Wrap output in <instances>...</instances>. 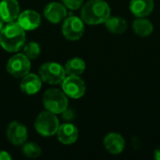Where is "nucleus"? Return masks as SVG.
Wrapping results in <instances>:
<instances>
[{
  "label": "nucleus",
  "instance_id": "f257e3e1",
  "mask_svg": "<svg viewBox=\"0 0 160 160\" xmlns=\"http://www.w3.org/2000/svg\"><path fill=\"white\" fill-rule=\"evenodd\" d=\"M25 30L17 21L8 22L0 32V45L8 52L20 51L25 43Z\"/></svg>",
  "mask_w": 160,
  "mask_h": 160
},
{
  "label": "nucleus",
  "instance_id": "f03ea898",
  "mask_svg": "<svg viewBox=\"0 0 160 160\" xmlns=\"http://www.w3.org/2000/svg\"><path fill=\"white\" fill-rule=\"evenodd\" d=\"M111 16V8L104 0H90L81 10L82 20L91 25L103 23Z\"/></svg>",
  "mask_w": 160,
  "mask_h": 160
},
{
  "label": "nucleus",
  "instance_id": "7ed1b4c3",
  "mask_svg": "<svg viewBox=\"0 0 160 160\" xmlns=\"http://www.w3.org/2000/svg\"><path fill=\"white\" fill-rule=\"evenodd\" d=\"M42 102L46 111L55 114H60L68 108V96L63 91L56 88L47 90L43 95Z\"/></svg>",
  "mask_w": 160,
  "mask_h": 160
},
{
  "label": "nucleus",
  "instance_id": "20e7f679",
  "mask_svg": "<svg viewBox=\"0 0 160 160\" xmlns=\"http://www.w3.org/2000/svg\"><path fill=\"white\" fill-rule=\"evenodd\" d=\"M59 126L60 123L56 114L49 111L40 112L35 121L37 132L44 137H51L56 134Z\"/></svg>",
  "mask_w": 160,
  "mask_h": 160
},
{
  "label": "nucleus",
  "instance_id": "39448f33",
  "mask_svg": "<svg viewBox=\"0 0 160 160\" xmlns=\"http://www.w3.org/2000/svg\"><path fill=\"white\" fill-rule=\"evenodd\" d=\"M38 73L42 82L49 84L62 83L67 76L64 67L56 62H47L41 65L38 69Z\"/></svg>",
  "mask_w": 160,
  "mask_h": 160
},
{
  "label": "nucleus",
  "instance_id": "423d86ee",
  "mask_svg": "<svg viewBox=\"0 0 160 160\" xmlns=\"http://www.w3.org/2000/svg\"><path fill=\"white\" fill-rule=\"evenodd\" d=\"M62 33L68 40H79L84 33V22L77 16L68 17L63 21Z\"/></svg>",
  "mask_w": 160,
  "mask_h": 160
},
{
  "label": "nucleus",
  "instance_id": "0eeeda50",
  "mask_svg": "<svg viewBox=\"0 0 160 160\" xmlns=\"http://www.w3.org/2000/svg\"><path fill=\"white\" fill-rule=\"evenodd\" d=\"M31 69L30 59L23 53H17L9 58L7 63V71L14 78H22Z\"/></svg>",
  "mask_w": 160,
  "mask_h": 160
},
{
  "label": "nucleus",
  "instance_id": "6e6552de",
  "mask_svg": "<svg viewBox=\"0 0 160 160\" xmlns=\"http://www.w3.org/2000/svg\"><path fill=\"white\" fill-rule=\"evenodd\" d=\"M62 91L71 98H81L86 91L85 82L80 76L68 75L62 82Z\"/></svg>",
  "mask_w": 160,
  "mask_h": 160
},
{
  "label": "nucleus",
  "instance_id": "1a4fd4ad",
  "mask_svg": "<svg viewBox=\"0 0 160 160\" xmlns=\"http://www.w3.org/2000/svg\"><path fill=\"white\" fill-rule=\"evenodd\" d=\"M28 137L26 128L20 122L13 121L7 128V138L8 142L16 146L23 144Z\"/></svg>",
  "mask_w": 160,
  "mask_h": 160
},
{
  "label": "nucleus",
  "instance_id": "9d476101",
  "mask_svg": "<svg viewBox=\"0 0 160 160\" xmlns=\"http://www.w3.org/2000/svg\"><path fill=\"white\" fill-rule=\"evenodd\" d=\"M43 13L45 18L52 23H59L63 22L68 15L66 6L59 2L49 3L45 7Z\"/></svg>",
  "mask_w": 160,
  "mask_h": 160
},
{
  "label": "nucleus",
  "instance_id": "9b49d317",
  "mask_svg": "<svg viewBox=\"0 0 160 160\" xmlns=\"http://www.w3.org/2000/svg\"><path fill=\"white\" fill-rule=\"evenodd\" d=\"M20 14V5L17 0L0 1V18L4 22H11L17 20Z\"/></svg>",
  "mask_w": 160,
  "mask_h": 160
},
{
  "label": "nucleus",
  "instance_id": "f8f14e48",
  "mask_svg": "<svg viewBox=\"0 0 160 160\" xmlns=\"http://www.w3.org/2000/svg\"><path fill=\"white\" fill-rule=\"evenodd\" d=\"M17 22L25 31H29L34 30L40 25L41 17L40 14L36 10L26 9L22 12H20Z\"/></svg>",
  "mask_w": 160,
  "mask_h": 160
},
{
  "label": "nucleus",
  "instance_id": "ddd939ff",
  "mask_svg": "<svg viewBox=\"0 0 160 160\" xmlns=\"http://www.w3.org/2000/svg\"><path fill=\"white\" fill-rule=\"evenodd\" d=\"M58 141L66 145H69L74 143L78 137H79V131L78 128L70 123H64L59 126L58 130L56 132Z\"/></svg>",
  "mask_w": 160,
  "mask_h": 160
},
{
  "label": "nucleus",
  "instance_id": "4468645a",
  "mask_svg": "<svg viewBox=\"0 0 160 160\" xmlns=\"http://www.w3.org/2000/svg\"><path fill=\"white\" fill-rule=\"evenodd\" d=\"M42 85V80L39 76L34 73H27L22 77V82L20 83V88L22 93L28 96H32L37 94Z\"/></svg>",
  "mask_w": 160,
  "mask_h": 160
},
{
  "label": "nucleus",
  "instance_id": "2eb2a0df",
  "mask_svg": "<svg viewBox=\"0 0 160 160\" xmlns=\"http://www.w3.org/2000/svg\"><path fill=\"white\" fill-rule=\"evenodd\" d=\"M103 144L105 149L112 155H119L121 154L126 145L125 139L122 135L118 133H109L103 141Z\"/></svg>",
  "mask_w": 160,
  "mask_h": 160
},
{
  "label": "nucleus",
  "instance_id": "dca6fc26",
  "mask_svg": "<svg viewBox=\"0 0 160 160\" xmlns=\"http://www.w3.org/2000/svg\"><path fill=\"white\" fill-rule=\"evenodd\" d=\"M154 0H131L129 4L130 11L136 17H146L154 10Z\"/></svg>",
  "mask_w": 160,
  "mask_h": 160
},
{
  "label": "nucleus",
  "instance_id": "f3484780",
  "mask_svg": "<svg viewBox=\"0 0 160 160\" xmlns=\"http://www.w3.org/2000/svg\"><path fill=\"white\" fill-rule=\"evenodd\" d=\"M132 27L135 34L142 38L150 36L154 31L153 23L148 19L143 17H138V19L133 22Z\"/></svg>",
  "mask_w": 160,
  "mask_h": 160
},
{
  "label": "nucleus",
  "instance_id": "a211bd4d",
  "mask_svg": "<svg viewBox=\"0 0 160 160\" xmlns=\"http://www.w3.org/2000/svg\"><path fill=\"white\" fill-rule=\"evenodd\" d=\"M104 23L106 28L112 34H123L128 28V22L119 16H110Z\"/></svg>",
  "mask_w": 160,
  "mask_h": 160
},
{
  "label": "nucleus",
  "instance_id": "6ab92c4d",
  "mask_svg": "<svg viewBox=\"0 0 160 160\" xmlns=\"http://www.w3.org/2000/svg\"><path fill=\"white\" fill-rule=\"evenodd\" d=\"M64 68H65L67 75L80 76L85 70V62L82 58L74 57V58L69 59L66 63Z\"/></svg>",
  "mask_w": 160,
  "mask_h": 160
},
{
  "label": "nucleus",
  "instance_id": "aec40b11",
  "mask_svg": "<svg viewBox=\"0 0 160 160\" xmlns=\"http://www.w3.org/2000/svg\"><path fill=\"white\" fill-rule=\"evenodd\" d=\"M40 46L38 42L35 41H30L26 44L23 45L22 48V53L30 60L37 59L39 54H40Z\"/></svg>",
  "mask_w": 160,
  "mask_h": 160
},
{
  "label": "nucleus",
  "instance_id": "412c9836",
  "mask_svg": "<svg viewBox=\"0 0 160 160\" xmlns=\"http://www.w3.org/2000/svg\"><path fill=\"white\" fill-rule=\"evenodd\" d=\"M22 152L29 158H37L41 155V148L36 142H24L22 144Z\"/></svg>",
  "mask_w": 160,
  "mask_h": 160
},
{
  "label": "nucleus",
  "instance_id": "4be33fe9",
  "mask_svg": "<svg viewBox=\"0 0 160 160\" xmlns=\"http://www.w3.org/2000/svg\"><path fill=\"white\" fill-rule=\"evenodd\" d=\"M61 1L66 6V8L72 10L80 8L83 3V0H61Z\"/></svg>",
  "mask_w": 160,
  "mask_h": 160
},
{
  "label": "nucleus",
  "instance_id": "5701e85b",
  "mask_svg": "<svg viewBox=\"0 0 160 160\" xmlns=\"http://www.w3.org/2000/svg\"><path fill=\"white\" fill-rule=\"evenodd\" d=\"M62 118L66 121H71L75 118V113L72 110L67 109L62 112Z\"/></svg>",
  "mask_w": 160,
  "mask_h": 160
},
{
  "label": "nucleus",
  "instance_id": "b1692460",
  "mask_svg": "<svg viewBox=\"0 0 160 160\" xmlns=\"http://www.w3.org/2000/svg\"><path fill=\"white\" fill-rule=\"evenodd\" d=\"M12 157L6 151H0V160H11Z\"/></svg>",
  "mask_w": 160,
  "mask_h": 160
},
{
  "label": "nucleus",
  "instance_id": "393cba45",
  "mask_svg": "<svg viewBox=\"0 0 160 160\" xmlns=\"http://www.w3.org/2000/svg\"><path fill=\"white\" fill-rule=\"evenodd\" d=\"M154 158L155 159L160 160V148H158L156 151H155V154H154Z\"/></svg>",
  "mask_w": 160,
  "mask_h": 160
},
{
  "label": "nucleus",
  "instance_id": "a878e982",
  "mask_svg": "<svg viewBox=\"0 0 160 160\" xmlns=\"http://www.w3.org/2000/svg\"><path fill=\"white\" fill-rule=\"evenodd\" d=\"M4 26H5V25H4V21L0 18V32L2 31V29L4 28Z\"/></svg>",
  "mask_w": 160,
  "mask_h": 160
}]
</instances>
